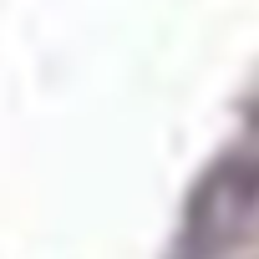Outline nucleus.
Segmentation results:
<instances>
[{"label":"nucleus","mask_w":259,"mask_h":259,"mask_svg":"<svg viewBox=\"0 0 259 259\" xmlns=\"http://www.w3.org/2000/svg\"><path fill=\"white\" fill-rule=\"evenodd\" d=\"M259 234V107L219 143L178 208L173 259H239Z\"/></svg>","instance_id":"1"}]
</instances>
